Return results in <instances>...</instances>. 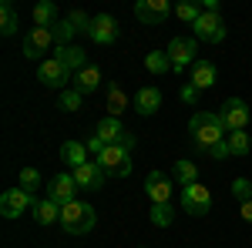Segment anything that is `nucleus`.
I'll return each mask as SVG.
<instances>
[{"instance_id":"f257e3e1","label":"nucleus","mask_w":252,"mask_h":248,"mask_svg":"<svg viewBox=\"0 0 252 248\" xmlns=\"http://www.w3.org/2000/svg\"><path fill=\"white\" fill-rule=\"evenodd\" d=\"M189 131H192L195 144H198L202 151H212L215 144H222V141L229 138V131H225L219 111H195L192 121H189Z\"/></svg>"},{"instance_id":"f03ea898","label":"nucleus","mask_w":252,"mask_h":248,"mask_svg":"<svg viewBox=\"0 0 252 248\" xmlns=\"http://www.w3.org/2000/svg\"><path fill=\"white\" fill-rule=\"evenodd\" d=\"M61 228L67 235H84L94 228V208L88 201H71L61 208Z\"/></svg>"},{"instance_id":"7ed1b4c3","label":"nucleus","mask_w":252,"mask_h":248,"mask_svg":"<svg viewBox=\"0 0 252 248\" xmlns=\"http://www.w3.org/2000/svg\"><path fill=\"white\" fill-rule=\"evenodd\" d=\"M165 54L172 60V71L175 74H182L185 67H195V54H198V47H195L192 37H172L168 40V47H165Z\"/></svg>"},{"instance_id":"20e7f679","label":"nucleus","mask_w":252,"mask_h":248,"mask_svg":"<svg viewBox=\"0 0 252 248\" xmlns=\"http://www.w3.org/2000/svg\"><path fill=\"white\" fill-rule=\"evenodd\" d=\"M94 161L101 165V171H104V174H115V178H125V174H131L128 148H121V144H108V148L97 154Z\"/></svg>"},{"instance_id":"39448f33","label":"nucleus","mask_w":252,"mask_h":248,"mask_svg":"<svg viewBox=\"0 0 252 248\" xmlns=\"http://www.w3.org/2000/svg\"><path fill=\"white\" fill-rule=\"evenodd\" d=\"M192 27H195L198 40H209V44H222L225 40V20L219 17V10H202V17L195 20Z\"/></svg>"},{"instance_id":"423d86ee","label":"nucleus","mask_w":252,"mask_h":248,"mask_svg":"<svg viewBox=\"0 0 252 248\" xmlns=\"http://www.w3.org/2000/svg\"><path fill=\"white\" fill-rule=\"evenodd\" d=\"M219 117H222V124H225V131H246V124H249V104L242 101V97H229L222 108H219Z\"/></svg>"},{"instance_id":"0eeeda50","label":"nucleus","mask_w":252,"mask_h":248,"mask_svg":"<svg viewBox=\"0 0 252 248\" xmlns=\"http://www.w3.org/2000/svg\"><path fill=\"white\" fill-rule=\"evenodd\" d=\"M54 44H58V40H54V27H34V30L24 37V57L37 60V57H44Z\"/></svg>"},{"instance_id":"6e6552de","label":"nucleus","mask_w":252,"mask_h":248,"mask_svg":"<svg viewBox=\"0 0 252 248\" xmlns=\"http://www.w3.org/2000/svg\"><path fill=\"white\" fill-rule=\"evenodd\" d=\"M182 208L189 211V215H209L212 208V191L205 188V185H189V188H182Z\"/></svg>"},{"instance_id":"1a4fd4ad","label":"nucleus","mask_w":252,"mask_h":248,"mask_svg":"<svg viewBox=\"0 0 252 248\" xmlns=\"http://www.w3.org/2000/svg\"><path fill=\"white\" fill-rule=\"evenodd\" d=\"M37 201H34V194H27L24 188H10L3 191V198H0V215L3 218H20L27 208H34Z\"/></svg>"},{"instance_id":"9d476101","label":"nucleus","mask_w":252,"mask_h":248,"mask_svg":"<svg viewBox=\"0 0 252 248\" xmlns=\"http://www.w3.org/2000/svg\"><path fill=\"white\" fill-rule=\"evenodd\" d=\"M172 10L175 7L168 3V0H138L135 3V17L141 20V24H148V27H158Z\"/></svg>"},{"instance_id":"9b49d317","label":"nucleus","mask_w":252,"mask_h":248,"mask_svg":"<svg viewBox=\"0 0 252 248\" xmlns=\"http://www.w3.org/2000/svg\"><path fill=\"white\" fill-rule=\"evenodd\" d=\"M37 81L47 84V87H64V84L71 81V71H67L58 57H44L40 67H37Z\"/></svg>"},{"instance_id":"f8f14e48","label":"nucleus","mask_w":252,"mask_h":248,"mask_svg":"<svg viewBox=\"0 0 252 248\" xmlns=\"http://www.w3.org/2000/svg\"><path fill=\"white\" fill-rule=\"evenodd\" d=\"M145 194L152 198V205H168V198H172V178L165 171H152L145 178Z\"/></svg>"},{"instance_id":"ddd939ff","label":"nucleus","mask_w":252,"mask_h":248,"mask_svg":"<svg viewBox=\"0 0 252 248\" xmlns=\"http://www.w3.org/2000/svg\"><path fill=\"white\" fill-rule=\"evenodd\" d=\"M74 191H78V181H74V174H58V178L47 185V198H51V201H58L61 208H64V205L78 201V198H74Z\"/></svg>"},{"instance_id":"4468645a","label":"nucleus","mask_w":252,"mask_h":248,"mask_svg":"<svg viewBox=\"0 0 252 248\" xmlns=\"http://www.w3.org/2000/svg\"><path fill=\"white\" fill-rule=\"evenodd\" d=\"M91 40L94 44H115L118 40V20L111 17V14H97L94 20H91Z\"/></svg>"},{"instance_id":"2eb2a0df","label":"nucleus","mask_w":252,"mask_h":248,"mask_svg":"<svg viewBox=\"0 0 252 248\" xmlns=\"http://www.w3.org/2000/svg\"><path fill=\"white\" fill-rule=\"evenodd\" d=\"M74 181H78V188H84V191H101V185H104V171H101L97 161H88V165L74 168Z\"/></svg>"},{"instance_id":"dca6fc26","label":"nucleus","mask_w":252,"mask_h":248,"mask_svg":"<svg viewBox=\"0 0 252 248\" xmlns=\"http://www.w3.org/2000/svg\"><path fill=\"white\" fill-rule=\"evenodd\" d=\"M94 134L101 138V141H104V144H121V138L128 134V128H125L118 117H101V121H97V131H94Z\"/></svg>"},{"instance_id":"f3484780","label":"nucleus","mask_w":252,"mask_h":248,"mask_svg":"<svg viewBox=\"0 0 252 248\" xmlns=\"http://www.w3.org/2000/svg\"><path fill=\"white\" fill-rule=\"evenodd\" d=\"M54 57L71 71V74H78V71H84L88 67V57H84V51L81 47H74V44H67V47H58V54Z\"/></svg>"},{"instance_id":"a211bd4d","label":"nucleus","mask_w":252,"mask_h":248,"mask_svg":"<svg viewBox=\"0 0 252 248\" xmlns=\"http://www.w3.org/2000/svg\"><path fill=\"white\" fill-rule=\"evenodd\" d=\"M158 108H161V91H158V87H141V91H138L135 94V111L138 114H155Z\"/></svg>"},{"instance_id":"6ab92c4d","label":"nucleus","mask_w":252,"mask_h":248,"mask_svg":"<svg viewBox=\"0 0 252 248\" xmlns=\"http://www.w3.org/2000/svg\"><path fill=\"white\" fill-rule=\"evenodd\" d=\"M61 161L71 165V168L88 165V144H84V141H64V144H61Z\"/></svg>"},{"instance_id":"aec40b11","label":"nucleus","mask_w":252,"mask_h":248,"mask_svg":"<svg viewBox=\"0 0 252 248\" xmlns=\"http://www.w3.org/2000/svg\"><path fill=\"white\" fill-rule=\"evenodd\" d=\"M97 87H101V67L88 64L84 71H78V74H74V91H81V94H91V91H97Z\"/></svg>"},{"instance_id":"412c9836","label":"nucleus","mask_w":252,"mask_h":248,"mask_svg":"<svg viewBox=\"0 0 252 248\" xmlns=\"http://www.w3.org/2000/svg\"><path fill=\"white\" fill-rule=\"evenodd\" d=\"M189 84H195L198 91H209V87L215 84V64H209V60H195Z\"/></svg>"},{"instance_id":"4be33fe9","label":"nucleus","mask_w":252,"mask_h":248,"mask_svg":"<svg viewBox=\"0 0 252 248\" xmlns=\"http://www.w3.org/2000/svg\"><path fill=\"white\" fill-rule=\"evenodd\" d=\"M34 218H37V225H61V205L58 201H51V198H44L34 205Z\"/></svg>"},{"instance_id":"5701e85b","label":"nucleus","mask_w":252,"mask_h":248,"mask_svg":"<svg viewBox=\"0 0 252 248\" xmlns=\"http://www.w3.org/2000/svg\"><path fill=\"white\" fill-rule=\"evenodd\" d=\"M104 101H108V117H118L121 111H128V94H125L118 84H108V91H104Z\"/></svg>"},{"instance_id":"b1692460","label":"nucleus","mask_w":252,"mask_h":248,"mask_svg":"<svg viewBox=\"0 0 252 248\" xmlns=\"http://www.w3.org/2000/svg\"><path fill=\"white\" fill-rule=\"evenodd\" d=\"M175 181L182 185V188H189L198 181V165L195 161H175Z\"/></svg>"},{"instance_id":"393cba45","label":"nucleus","mask_w":252,"mask_h":248,"mask_svg":"<svg viewBox=\"0 0 252 248\" xmlns=\"http://www.w3.org/2000/svg\"><path fill=\"white\" fill-rule=\"evenodd\" d=\"M225 144H229V154H235V158H242V154L252 151V141L246 131H232L229 138H225Z\"/></svg>"},{"instance_id":"a878e982","label":"nucleus","mask_w":252,"mask_h":248,"mask_svg":"<svg viewBox=\"0 0 252 248\" xmlns=\"http://www.w3.org/2000/svg\"><path fill=\"white\" fill-rule=\"evenodd\" d=\"M54 17H58V10L51 0H40L34 7V27H54Z\"/></svg>"},{"instance_id":"bb28decb","label":"nucleus","mask_w":252,"mask_h":248,"mask_svg":"<svg viewBox=\"0 0 252 248\" xmlns=\"http://www.w3.org/2000/svg\"><path fill=\"white\" fill-rule=\"evenodd\" d=\"M0 14H3V20H0V34L10 37V34L17 30V10H14V3L3 0V3H0Z\"/></svg>"},{"instance_id":"cd10ccee","label":"nucleus","mask_w":252,"mask_h":248,"mask_svg":"<svg viewBox=\"0 0 252 248\" xmlns=\"http://www.w3.org/2000/svg\"><path fill=\"white\" fill-rule=\"evenodd\" d=\"M145 67L152 71V74H165V71H172V60L165 51H152L148 57H145Z\"/></svg>"},{"instance_id":"c85d7f7f","label":"nucleus","mask_w":252,"mask_h":248,"mask_svg":"<svg viewBox=\"0 0 252 248\" xmlns=\"http://www.w3.org/2000/svg\"><path fill=\"white\" fill-rule=\"evenodd\" d=\"M81 104H84V94H81V91H74V87L61 91V97H58L61 111H81Z\"/></svg>"},{"instance_id":"c756f323","label":"nucleus","mask_w":252,"mask_h":248,"mask_svg":"<svg viewBox=\"0 0 252 248\" xmlns=\"http://www.w3.org/2000/svg\"><path fill=\"white\" fill-rule=\"evenodd\" d=\"M202 10H205L202 3H192V0H185V3H178V7H175V17L185 20V24H195V20L202 17Z\"/></svg>"},{"instance_id":"7c9ffc66","label":"nucleus","mask_w":252,"mask_h":248,"mask_svg":"<svg viewBox=\"0 0 252 248\" xmlns=\"http://www.w3.org/2000/svg\"><path fill=\"white\" fill-rule=\"evenodd\" d=\"M152 221H155L158 228H168L175 221V208L172 205H152Z\"/></svg>"},{"instance_id":"2f4dec72","label":"nucleus","mask_w":252,"mask_h":248,"mask_svg":"<svg viewBox=\"0 0 252 248\" xmlns=\"http://www.w3.org/2000/svg\"><path fill=\"white\" fill-rule=\"evenodd\" d=\"M232 198L239 201V205L252 201V181H249V178H235V181H232Z\"/></svg>"},{"instance_id":"473e14b6","label":"nucleus","mask_w":252,"mask_h":248,"mask_svg":"<svg viewBox=\"0 0 252 248\" xmlns=\"http://www.w3.org/2000/svg\"><path fill=\"white\" fill-rule=\"evenodd\" d=\"M20 188L27 191V194H34V191L40 188V171L37 168H24V171H20Z\"/></svg>"},{"instance_id":"72a5a7b5","label":"nucleus","mask_w":252,"mask_h":248,"mask_svg":"<svg viewBox=\"0 0 252 248\" xmlns=\"http://www.w3.org/2000/svg\"><path fill=\"white\" fill-rule=\"evenodd\" d=\"M74 34H78V30L71 27V20H58V24H54V40H58L61 47H67Z\"/></svg>"},{"instance_id":"f704fd0d","label":"nucleus","mask_w":252,"mask_h":248,"mask_svg":"<svg viewBox=\"0 0 252 248\" xmlns=\"http://www.w3.org/2000/svg\"><path fill=\"white\" fill-rule=\"evenodd\" d=\"M71 27H74V30H91V20L94 17H88V14H81V10H74V14H71Z\"/></svg>"},{"instance_id":"c9c22d12","label":"nucleus","mask_w":252,"mask_h":248,"mask_svg":"<svg viewBox=\"0 0 252 248\" xmlns=\"http://www.w3.org/2000/svg\"><path fill=\"white\" fill-rule=\"evenodd\" d=\"M198 94H202V91H198L195 84H182V91H178V97H182L185 104H195V101H198Z\"/></svg>"},{"instance_id":"e433bc0d","label":"nucleus","mask_w":252,"mask_h":248,"mask_svg":"<svg viewBox=\"0 0 252 248\" xmlns=\"http://www.w3.org/2000/svg\"><path fill=\"white\" fill-rule=\"evenodd\" d=\"M84 144H88V151H94V154H101V151H104V148H108V144H104V141H101L97 134H94V138H88Z\"/></svg>"},{"instance_id":"4c0bfd02","label":"nucleus","mask_w":252,"mask_h":248,"mask_svg":"<svg viewBox=\"0 0 252 248\" xmlns=\"http://www.w3.org/2000/svg\"><path fill=\"white\" fill-rule=\"evenodd\" d=\"M209 158H219V161H222V158H229V144H225V141H222V144H215L212 151H209Z\"/></svg>"},{"instance_id":"58836bf2","label":"nucleus","mask_w":252,"mask_h":248,"mask_svg":"<svg viewBox=\"0 0 252 248\" xmlns=\"http://www.w3.org/2000/svg\"><path fill=\"white\" fill-rule=\"evenodd\" d=\"M239 215H242V221H249V225H252V201H246V205L239 208Z\"/></svg>"},{"instance_id":"ea45409f","label":"nucleus","mask_w":252,"mask_h":248,"mask_svg":"<svg viewBox=\"0 0 252 248\" xmlns=\"http://www.w3.org/2000/svg\"><path fill=\"white\" fill-rule=\"evenodd\" d=\"M141 248H145V245H141Z\"/></svg>"}]
</instances>
